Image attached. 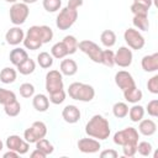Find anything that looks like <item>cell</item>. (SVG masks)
<instances>
[{
  "label": "cell",
  "mask_w": 158,
  "mask_h": 158,
  "mask_svg": "<svg viewBox=\"0 0 158 158\" xmlns=\"http://www.w3.org/2000/svg\"><path fill=\"white\" fill-rule=\"evenodd\" d=\"M53 38V31L49 26L42 25V26H31L23 38V46L25 48L30 51H36L42 47V44L48 43Z\"/></svg>",
  "instance_id": "obj_1"
},
{
  "label": "cell",
  "mask_w": 158,
  "mask_h": 158,
  "mask_svg": "<svg viewBox=\"0 0 158 158\" xmlns=\"http://www.w3.org/2000/svg\"><path fill=\"white\" fill-rule=\"evenodd\" d=\"M85 133L89 137L96 139H106L109 138L111 130L109 121L101 115H94L85 125Z\"/></svg>",
  "instance_id": "obj_2"
},
{
  "label": "cell",
  "mask_w": 158,
  "mask_h": 158,
  "mask_svg": "<svg viewBox=\"0 0 158 158\" xmlns=\"http://www.w3.org/2000/svg\"><path fill=\"white\" fill-rule=\"evenodd\" d=\"M68 95L73 100L89 102L95 96V89L89 84L80 83V81H74L68 88Z\"/></svg>",
  "instance_id": "obj_3"
},
{
  "label": "cell",
  "mask_w": 158,
  "mask_h": 158,
  "mask_svg": "<svg viewBox=\"0 0 158 158\" xmlns=\"http://www.w3.org/2000/svg\"><path fill=\"white\" fill-rule=\"evenodd\" d=\"M78 19V10L74 9H69V7H63L60 9L59 14L57 15L56 19V26L60 30V31H65L68 28H70L75 21Z\"/></svg>",
  "instance_id": "obj_4"
},
{
  "label": "cell",
  "mask_w": 158,
  "mask_h": 158,
  "mask_svg": "<svg viewBox=\"0 0 158 158\" xmlns=\"http://www.w3.org/2000/svg\"><path fill=\"white\" fill-rule=\"evenodd\" d=\"M30 15V7L25 2H15L10 7V21L15 26L25 23Z\"/></svg>",
  "instance_id": "obj_5"
},
{
  "label": "cell",
  "mask_w": 158,
  "mask_h": 158,
  "mask_svg": "<svg viewBox=\"0 0 158 158\" xmlns=\"http://www.w3.org/2000/svg\"><path fill=\"white\" fill-rule=\"evenodd\" d=\"M47 135V126L42 121H35L28 128L23 132V138L28 143H36L38 139L46 137Z\"/></svg>",
  "instance_id": "obj_6"
},
{
  "label": "cell",
  "mask_w": 158,
  "mask_h": 158,
  "mask_svg": "<svg viewBox=\"0 0 158 158\" xmlns=\"http://www.w3.org/2000/svg\"><path fill=\"white\" fill-rule=\"evenodd\" d=\"M138 131L135 127H126L123 130L117 131L114 135V143L118 146H123L127 143H137L138 142Z\"/></svg>",
  "instance_id": "obj_7"
},
{
  "label": "cell",
  "mask_w": 158,
  "mask_h": 158,
  "mask_svg": "<svg viewBox=\"0 0 158 158\" xmlns=\"http://www.w3.org/2000/svg\"><path fill=\"white\" fill-rule=\"evenodd\" d=\"M78 49H80L83 53H85L93 62L95 63H100L101 62V53L102 49L99 47V44H96L95 42L90 41V40H84L80 41L78 43Z\"/></svg>",
  "instance_id": "obj_8"
},
{
  "label": "cell",
  "mask_w": 158,
  "mask_h": 158,
  "mask_svg": "<svg viewBox=\"0 0 158 158\" xmlns=\"http://www.w3.org/2000/svg\"><path fill=\"white\" fill-rule=\"evenodd\" d=\"M123 40L125 42L127 43L128 48H132V49H142L144 47V43H146V40L144 37L142 36V33L136 30V28H127L123 33Z\"/></svg>",
  "instance_id": "obj_9"
},
{
  "label": "cell",
  "mask_w": 158,
  "mask_h": 158,
  "mask_svg": "<svg viewBox=\"0 0 158 158\" xmlns=\"http://www.w3.org/2000/svg\"><path fill=\"white\" fill-rule=\"evenodd\" d=\"M64 86L63 84V74L59 70L52 69L46 74V90L47 93H54L62 90Z\"/></svg>",
  "instance_id": "obj_10"
},
{
  "label": "cell",
  "mask_w": 158,
  "mask_h": 158,
  "mask_svg": "<svg viewBox=\"0 0 158 158\" xmlns=\"http://www.w3.org/2000/svg\"><path fill=\"white\" fill-rule=\"evenodd\" d=\"M5 144H6V148L7 149L15 151L20 156L26 154L28 152V148H30V143L25 138H21L19 135H11V136H9L6 138V143Z\"/></svg>",
  "instance_id": "obj_11"
},
{
  "label": "cell",
  "mask_w": 158,
  "mask_h": 158,
  "mask_svg": "<svg viewBox=\"0 0 158 158\" xmlns=\"http://www.w3.org/2000/svg\"><path fill=\"white\" fill-rule=\"evenodd\" d=\"M132 59H133V54H132V51L126 47V46H122L120 47L116 53H115V57H114V60H115V64L121 67V68H127L131 65L132 63Z\"/></svg>",
  "instance_id": "obj_12"
},
{
  "label": "cell",
  "mask_w": 158,
  "mask_h": 158,
  "mask_svg": "<svg viewBox=\"0 0 158 158\" xmlns=\"http://www.w3.org/2000/svg\"><path fill=\"white\" fill-rule=\"evenodd\" d=\"M78 148L81 153H96L100 151L101 144L96 138H80L78 141Z\"/></svg>",
  "instance_id": "obj_13"
},
{
  "label": "cell",
  "mask_w": 158,
  "mask_h": 158,
  "mask_svg": "<svg viewBox=\"0 0 158 158\" xmlns=\"http://www.w3.org/2000/svg\"><path fill=\"white\" fill-rule=\"evenodd\" d=\"M115 83H116V85H117L122 91L136 85L132 74L128 73V72H126V70H118V72L115 74Z\"/></svg>",
  "instance_id": "obj_14"
},
{
  "label": "cell",
  "mask_w": 158,
  "mask_h": 158,
  "mask_svg": "<svg viewBox=\"0 0 158 158\" xmlns=\"http://www.w3.org/2000/svg\"><path fill=\"white\" fill-rule=\"evenodd\" d=\"M23 38H25V33H23V30L20 26L11 27L5 33L6 43L10 44V46H17V44H20L23 41Z\"/></svg>",
  "instance_id": "obj_15"
},
{
  "label": "cell",
  "mask_w": 158,
  "mask_h": 158,
  "mask_svg": "<svg viewBox=\"0 0 158 158\" xmlns=\"http://www.w3.org/2000/svg\"><path fill=\"white\" fill-rule=\"evenodd\" d=\"M80 110L75 105H67L62 111V117L68 123H77L80 120Z\"/></svg>",
  "instance_id": "obj_16"
},
{
  "label": "cell",
  "mask_w": 158,
  "mask_h": 158,
  "mask_svg": "<svg viewBox=\"0 0 158 158\" xmlns=\"http://www.w3.org/2000/svg\"><path fill=\"white\" fill-rule=\"evenodd\" d=\"M141 65H142V69L148 73L158 70V53L144 56L141 60Z\"/></svg>",
  "instance_id": "obj_17"
},
{
  "label": "cell",
  "mask_w": 158,
  "mask_h": 158,
  "mask_svg": "<svg viewBox=\"0 0 158 158\" xmlns=\"http://www.w3.org/2000/svg\"><path fill=\"white\" fill-rule=\"evenodd\" d=\"M157 131V125L151 118H142L138 125V132L143 136H153Z\"/></svg>",
  "instance_id": "obj_18"
},
{
  "label": "cell",
  "mask_w": 158,
  "mask_h": 158,
  "mask_svg": "<svg viewBox=\"0 0 158 158\" xmlns=\"http://www.w3.org/2000/svg\"><path fill=\"white\" fill-rule=\"evenodd\" d=\"M59 72L63 74V75H67V77H72L74 74H77L78 72V64L74 59H63L60 62V65H59Z\"/></svg>",
  "instance_id": "obj_19"
},
{
  "label": "cell",
  "mask_w": 158,
  "mask_h": 158,
  "mask_svg": "<svg viewBox=\"0 0 158 158\" xmlns=\"http://www.w3.org/2000/svg\"><path fill=\"white\" fill-rule=\"evenodd\" d=\"M32 105L36 111L44 112L49 107V99L44 94H36L32 96Z\"/></svg>",
  "instance_id": "obj_20"
},
{
  "label": "cell",
  "mask_w": 158,
  "mask_h": 158,
  "mask_svg": "<svg viewBox=\"0 0 158 158\" xmlns=\"http://www.w3.org/2000/svg\"><path fill=\"white\" fill-rule=\"evenodd\" d=\"M123 98L127 102H131V104H137L138 101L142 100L143 98V93L141 89H138L136 85L132 86V88H128L126 90H123Z\"/></svg>",
  "instance_id": "obj_21"
},
{
  "label": "cell",
  "mask_w": 158,
  "mask_h": 158,
  "mask_svg": "<svg viewBox=\"0 0 158 158\" xmlns=\"http://www.w3.org/2000/svg\"><path fill=\"white\" fill-rule=\"evenodd\" d=\"M27 58H28V54H27L26 49L20 48V47L14 48V49L10 52V56H9L10 62H11L15 67H17L20 63H22V62H23V60H26Z\"/></svg>",
  "instance_id": "obj_22"
},
{
  "label": "cell",
  "mask_w": 158,
  "mask_h": 158,
  "mask_svg": "<svg viewBox=\"0 0 158 158\" xmlns=\"http://www.w3.org/2000/svg\"><path fill=\"white\" fill-rule=\"evenodd\" d=\"M16 78H17V72L11 67H5L0 72V81L4 84H11L16 80Z\"/></svg>",
  "instance_id": "obj_23"
},
{
  "label": "cell",
  "mask_w": 158,
  "mask_h": 158,
  "mask_svg": "<svg viewBox=\"0 0 158 158\" xmlns=\"http://www.w3.org/2000/svg\"><path fill=\"white\" fill-rule=\"evenodd\" d=\"M16 68H17V72H19L20 74H22V75H28V74H32V73L35 72V69H36V63H35L33 59H31V58L28 57L26 60H23L22 63H20Z\"/></svg>",
  "instance_id": "obj_24"
},
{
  "label": "cell",
  "mask_w": 158,
  "mask_h": 158,
  "mask_svg": "<svg viewBox=\"0 0 158 158\" xmlns=\"http://www.w3.org/2000/svg\"><path fill=\"white\" fill-rule=\"evenodd\" d=\"M128 117L132 122H139L143 116H144V107L142 105H137V104H133L132 107L128 109Z\"/></svg>",
  "instance_id": "obj_25"
},
{
  "label": "cell",
  "mask_w": 158,
  "mask_h": 158,
  "mask_svg": "<svg viewBox=\"0 0 158 158\" xmlns=\"http://www.w3.org/2000/svg\"><path fill=\"white\" fill-rule=\"evenodd\" d=\"M100 41L105 47L111 48L116 43V33L112 30H105L100 35Z\"/></svg>",
  "instance_id": "obj_26"
},
{
  "label": "cell",
  "mask_w": 158,
  "mask_h": 158,
  "mask_svg": "<svg viewBox=\"0 0 158 158\" xmlns=\"http://www.w3.org/2000/svg\"><path fill=\"white\" fill-rule=\"evenodd\" d=\"M51 54L56 59H62V58H64V57L68 56V51H67V47L64 46V43L60 41V42H57V43H54L52 46Z\"/></svg>",
  "instance_id": "obj_27"
},
{
  "label": "cell",
  "mask_w": 158,
  "mask_h": 158,
  "mask_svg": "<svg viewBox=\"0 0 158 158\" xmlns=\"http://www.w3.org/2000/svg\"><path fill=\"white\" fill-rule=\"evenodd\" d=\"M128 105L126 102H122V101H118V102H115L114 106H112V114L116 118H123L127 116L128 114Z\"/></svg>",
  "instance_id": "obj_28"
},
{
  "label": "cell",
  "mask_w": 158,
  "mask_h": 158,
  "mask_svg": "<svg viewBox=\"0 0 158 158\" xmlns=\"http://www.w3.org/2000/svg\"><path fill=\"white\" fill-rule=\"evenodd\" d=\"M132 22H133V26L136 27V30H139V31H148V28H149V20H148V16L135 15Z\"/></svg>",
  "instance_id": "obj_29"
},
{
  "label": "cell",
  "mask_w": 158,
  "mask_h": 158,
  "mask_svg": "<svg viewBox=\"0 0 158 158\" xmlns=\"http://www.w3.org/2000/svg\"><path fill=\"white\" fill-rule=\"evenodd\" d=\"M37 63L41 68L48 69L53 65V57L48 52H40L37 56Z\"/></svg>",
  "instance_id": "obj_30"
},
{
  "label": "cell",
  "mask_w": 158,
  "mask_h": 158,
  "mask_svg": "<svg viewBox=\"0 0 158 158\" xmlns=\"http://www.w3.org/2000/svg\"><path fill=\"white\" fill-rule=\"evenodd\" d=\"M63 43H64V46L67 47V51H68V54H74L77 51H78V40L74 37V36H72V35H68V36H65L64 38H63V41H62Z\"/></svg>",
  "instance_id": "obj_31"
},
{
  "label": "cell",
  "mask_w": 158,
  "mask_h": 158,
  "mask_svg": "<svg viewBox=\"0 0 158 158\" xmlns=\"http://www.w3.org/2000/svg\"><path fill=\"white\" fill-rule=\"evenodd\" d=\"M4 111H5V114H6L7 116L15 117V116H17V115L21 112V105H20V102H19L17 99H16V100H14V101L10 102V104L4 105Z\"/></svg>",
  "instance_id": "obj_32"
},
{
  "label": "cell",
  "mask_w": 158,
  "mask_h": 158,
  "mask_svg": "<svg viewBox=\"0 0 158 158\" xmlns=\"http://www.w3.org/2000/svg\"><path fill=\"white\" fill-rule=\"evenodd\" d=\"M36 148L37 149H40V151H42L46 156H49V154H52L53 153V151H54V147H53V144L47 139V138H41V139H38L37 142H36Z\"/></svg>",
  "instance_id": "obj_33"
},
{
  "label": "cell",
  "mask_w": 158,
  "mask_h": 158,
  "mask_svg": "<svg viewBox=\"0 0 158 158\" xmlns=\"http://www.w3.org/2000/svg\"><path fill=\"white\" fill-rule=\"evenodd\" d=\"M14 100H16V95H15L14 91L7 90V89H4V88H0V104L1 105L10 104Z\"/></svg>",
  "instance_id": "obj_34"
},
{
  "label": "cell",
  "mask_w": 158,
  "mask_h": 158,
  "mask_svg": "<svg viewBox=\"0 0 158 158\" xmlns=\"http://www.w3.org/2000/svg\"><path fill=\"white\" fill-rule=\"evenodd\" d=\"M115 53L111 49H102L101 53V64L106 65V67H114L115 65V60H114Z\"/></svg>",
  "instance_id": "obj_35"
},
{
  "label": "cell",
  "mask_w": 158,
  "mask_h": 158,
  "mask_svg": "<svg viewBox=\"0 0 158 158\" xmlns=\"http://www.w3.org/2000/svg\"><path fill=\"white\" fill-rule=\"evenodd\" d=\"M43 9L47 12H56L62 6V0H43L42 1Z\"/></svg>",
  "instance_id": "obj_36"
},
{
  "label": "cell",
  "mask_w": 158,
  "mask_h": 158,
  "mask_svg": "<svg viewBox=\"0 0 158 158\" xmlns=\"http://www.w3.org/2000/svg\"><path fill=\"white\" fill-rule=\"evenodd\" d=\"M20 95L25 99H30L35 95V86L31 83H23L20 85Z\"/></svg>",
  "instance_id": "obj_37"
},
{
  "label": "cell",
  "mask_w": 158,
  "mask_h": 158,
  "mask_svg": "<svg viewBox=\"0 0 158 158\" xmlns=\"http://www.w3.org/2000/svg\"><path fill=\"white\" fill-rule=\"evenodd\" d=\"M152 151H153V147L148 141H141V142L137 143V152L141 156L148 157V156H151Z\"/></svg>",
  "instance_id": "obj_38"
},
{
  "label": "cell",
  "mask_w": 158,
  "mask_h": 158,
  "mask_svg": "<svg viewBox=\"0 0 158 158\" xmlns=\"http://www.w3.org/2000/svg\"><path fill=\"white\" fill-rule=\"evenodd\" d=\"M48 99H49V102H52V104H54V105H59V104H62V102L65 100V91L62 89V90L51 93Z\"/></svg>",
  "instance_id": "obj_39"
},
{
  "label": "cell",
  "mask_w": 158,
  "mask_h": 158,
  "mask_svg": "<svg viewBox=\"0 0 158 158\" xmlns=\"http://www.w3.org/2000/svg\"><path fill=\"white\" fill-rule=\"evenodd\" d=\"M146 110H147V112H148L149 116L157 117V116H158V100H157V99L151 100V101L147 104Z\"/></svg>",
  "instance_id": "obj_40"
},
{
  "label": "cell",
  "mask_w": 158,
  "mask_h": 158,
  "mask_svg": "<svg viewBox=\"0 0 158 158\" xmlns=\"http://www.w3.org/2000/svg\"><path fill=\"white\" fill-rule=\"evenodd\" d=\"M137 143H127V144H123L122 146L123 156L125 157H133L137 153Z\"/></svg>",
  "instance_id": "obj_41"
},
{
  "label": "cell",
  "mask_w": 158,
  "mask_h": 158,
  "mask_svg": "<svg viewBox=\"0 0 158 158\" xmlns=\"http://www.w3.org/2000/svg\"><path fill=\"white\" fill-rule=\"evenodd\" d=\"M147 89L149 93L152 94H158V74L153 75L151 79H148L147 81Z\"/></svg>",
  "instance_id": "obj_42"
},
{
  "label": "cell",
  "mask_w": 158,
  "mask_h": 158,
  "mask_svg": "<svg viewBox=\"0 0 158 158\" xmlns=\"http://www.w3.org/2000/svg\"><path fill=\"white\" fill-rule=\"evenodd\" d=\"M148 10H149V9H147V7H144V6H141V5H138V4H135V2H132V5H131V12L133 14V16H135V15L148 16Z\"/></svg>",
  "instance_id": "obj_43"
},
{
  "label": "cell",
  "mask_w": 158,
  "mask_h": 158,
  "mask_svg": "<svg viewBox=\"0 0 158 158\" xmlns=\"http://www.w3.org/2000/svg\"><path fill=\"white\" fill-rule=\"evenodd\" d=\"M117 156H118V153L115 149H105L100 153L101 158H117Z\"/></svg>",
  "instance_id": "obj_44"
},
{
  "label": "cell",
  "mask_w": 158,
  "mask_h": 158,
  "mask_svg": "<svg viewBox=\"0 0 158 158\" xmlns=\"http://www.w3.org/2000/svg\"><path fill=\"white\" fill-rule=\"evenodd\" d=\"M81 5H83V0H68L67 7L77 10V9H78V7H80Z\"/></svg>",
  "instance_id": "obj_45"
},
{
  "label": "cell",
  "mask_w": 158,
  "mask_h": 158,
  "mask_svg": "<svg viewBox=\"0 0 158 158\" xmlns=\"http://www.w3.org/2000/svg\"><path fill=\"white\" fill-rule=\"evenodd\" d=\"M135 4H138L141 6H144L147 9H151L152 4H153V0H133Z\"/></svg>",
  "instance_id": "obj_46"
},
{
  "label": "cell",
  "mask_w": 158,
  "mask_h": 158,
  "mask_svg": "<svg viewBox=\"0 0 158 158\" xmlns=\"http://www.w3.org/2000/svg\"><path fill=\"white\" fill-rule=\"evenodd\" d=\"M30 156H31V158H46V157H47L42 151H40V149H37V148H36Z\"/></svg>",
  "instance_id": "obj_47"
},
{
  "label": "cell",
  "mask_w": 158,
  "mask_h": 158,
  "mask_svg": "<svg viewBox=\"0 0 158 158\" xmlns=\"http://www.w3.org/2000/svg\"><path fill=\"white\" fill-rule=\"evenodd\" d=\"M20 154L17 153V152H15V151H11V149H9L6 153H4V158H17Z\"/></svg>",
  "instance_id": "obj_48"
},
{
  "label": "cell",
  "mask_w": 158,
  "mask_h": 158,
  "mask_svg": "<svg viewBox=\"0 0 158 158\" xmlns=\"http://www.w3.org/2000/svg\"><path fill=\"white\" fill-rule=\"evenodd\" d=\"M36 1H37V0H22V2H25V4H27V5H28V4H35Z\"/></svg>",
  "instance_id": "obj_49"
},
{
  "label": "cell",
  "mask_w": 158,
  "mask_h": 158,
  "mask_svg": "<svg viewBox=\"0 0 158 158\" xmlns=\"http://www.w3.org/2000/svg\"><path fill=\"white\" fill-rule=\"evenodd\" d=\"M2 148H4V143H2V141L0 139V152L2 151Z\"/></svg>",
  "instance_id": "obj_50"
},
{
  "label": "cell",
  "mask_w": 158,
  "mask_h": 158,
  "mask_svg": "<svg viewBox=\"0 0 158 158\" xmlns=\"http://www.w3.org/2000/svg\"><path fill=\"white\" fill-rule=\"evenodd\" d=\"M6 2H11V4H15V2H17V0H5Z\"/></svg>",
  "instance_id": "obj_51"
}]
</instances>
